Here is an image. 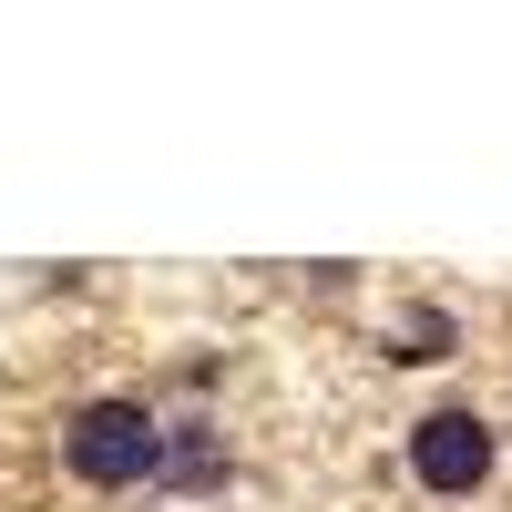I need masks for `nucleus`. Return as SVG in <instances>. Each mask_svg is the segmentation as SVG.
Wrapping results in <instances>:
<instances>
[{"mask_svg": "<svg viewBox=\"0 0 512 512\" xmlns=\"http://www.w3.org/2000/svg\"><path fill=\"white\" fill-rule=\"evenodd\" d=\"M492 461H502V441H492V420H482V410L441 400V410H420V420H410V482H420V492L472 502V492L492 482Z\"/></svg>", "mask_w": 512, "mask_h": 512, "instance_id": "2", "label": "nucleus"}, {"mask_svg": "<svg viewBox=\"0 0 512 512\" xmlns=\"http://www.w3.org/2000/svg\"><path fill=\"white\" fill-rule=\"evenodd\" d=\"M451 349H461V318H451V308H431V297H410L400 328H390V359L431 369V359H451Z\"/></svg>", "mask_w": 512, "mask_h": 512, "instance_id": "4", "label": "nucleus"}, {"mask_svg": "<svg viewBox=\"0 0 512 512\" xmlns=\"http://www.w3.org/2000/svg\"><path fill=\"white\" fill-rule=\"evenodd\" d=\"M154 461H164V420H154V400H134V390H103V400H82L72 420H62V472L82 482V492H144L154 482Z\"/></svg>", "mask_w": 512, "mask_h": 512, "instance_id": "1", "label": "nucleus"}, {"mask_svg": "<svg viewBox=\"0 0 512 512\" xmlns=\"http://www.w3.org/2000/svg\"><path fill=\"white\" fill-rule=\"evenodd\" d=\"M154 482H175V492H216V482H226V441H216V420H164V461H154Z\"/></svg>", "mask_w": 512, "mask_h": 512, "instance_id": "3", "label": "nucleus"}]
</instances>
